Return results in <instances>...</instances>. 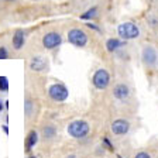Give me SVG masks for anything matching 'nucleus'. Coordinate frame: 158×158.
I'll return each instance as SVG.
<instances>
[{
	"mask_svg": "<svg viewBox=\"0 0 158 158\" xmlns=\"http://www.w3.org/2000/svg\"><path fill=\"white\" fill-rule=\"evenodd\" d=\"M66 131L71 137L73 138H85L90 131V126L85 120H73L72 123H69L66 127Z\"/></svg>",
	"mask_w": 158,
	"mask_h": 158,
	"instance_id": "obj_1",
	"label": "nucleus"
},
{
	"mask_svg": "<svg viewBox=\"0 0 158 158\" xmlns=\"http://www.w3.org/2000/svg\"><path fill=\"white\" fill-rule=\"evenodd\" d=\"M117 33H118V37L122 40H134L140 35V28H138L137 24L134 23H122L120 26L117 27Z\"/></svg>",
	"mask_w": 158,
	"mask_h": 158,
	"instance_id": "obj_2",
	"label": "nucleus"
},
{
	"mask_svg": "<svg viewBox=\"0 0 158 158\" xmlns=\"http://www.w3.org/2000/svg\"><path fill=\"white\" fill-rule=\"evenodd\" d=\"M92 85L95 86L98 90H105V89L110 85V75H109V72L105 68L98 69V71L93 73Z\"/></svg>",
	"mask_w": 158,
	"mask_h": 158,
	"instance_id": "obj_3",
	"label": "nucleus"
},
{
	"mask_svg": "<svg viewBox=\"0 0 158 158\" xmlns=\"http://www.w3.org/2000/svg\"><path fill=\"white\" fill-rule=\"evenodd\" d=\"M68 41L78 48H83L88 44V34L81 28H72L68 31Z\"/></svg>",
	"mask_w": 158,
	"mask_h": 158,
	"instance_id": "obj_4",
	"label": "nucleus"
},
{
	"mask_svg": "<svg viewBox=\"0 0 158 158\" xmlns=\"http://www.w3.org/2000/svg\"><path fill=\"white\" fill-rule=\"evenodd\" d=\"M48 95L55 102H64V100L68 99L69 92L65 85H62V83H54V85H51L48 88Z\"/></svg>",
	"mask_w": 158,
	"mask_h": 158,
	"instance_id": "obj_5",
	"label": "nucleus"
},
{
	"mask_svg": "<svg viewBox=\"0 0 158 158\" xmlns=\"http://www.w3.org/2000/svg\"><path fill=\"white\" fill-rule=\"evenodd\" d=\"M141 59L145 66H155L158 62V52L157 49L151 45H145L141 51Z\"/></svg>",
	"mask_w": 158,
	"mask_h": 158,
	"instance_id": "obj_6",
	"label": "nucleus"
},
{
	"mask_svg": "<svg viewBox=\"0 0 158 158\" xmlns=\"http://www.w3.org/2000/svg\"><path fill=\"white\" fill-rule=\"evenodd\" d=\"M62 43V37L59 35L55 31H51V33H47L43 37V45L44 48L47 49H54L58 45H61Z\"/></svg>",
	"mask_w": 158,
	"mask_h": 158,
	"instance_id": "obj_7",
	"label": "nucleus"
},
{
	"mask_svg": "<svg viewBox=\"0 0 158 158\" xmlns=\"http://www.w3.org/2000/svg\"><path fill=\"white\" fill-rule=\"evenodd\" d=\"M110 130L114 135H126L130 131V123L126 118H116L110 126Z\"/></svg>",
	"mask_w": 158,
	"mask_h": 158,
	"instance_id": "obj_8",
	"label": "nucleus"
},
{
	"mask_svg": "<svg viewBox=\"0 0 158 158\" xmlns=\"http://www.w3.org/2000/svg\"><path fill=\"white\" fill-rule=\"evenodd\" d=\"M130 95H131V90H130L127 83H117L114 86V89H113V96H114V99L120 100V102L127 100L130 98Z\"/></svg>",
	"mask_w": 158,
	"mask_h": 158,
	"instance_id": "obj_9",
	"label": "nucleus"
},
{
	"mask_svg": "<svg viewBox=\"0 0 158 158\" xmlns=\"http://www.w3.org/2000/svg\"><path fill=\"white\" fill-rule=\"evenodd\" d=\"M31 69L33 71H37V72H47V61L43 58V56H35V58L31 59V64H30Z\"/></svg>",
	"mask_w": 158,
	"mask_h": 158,
	"instance_id": "obj_10",
	"label": "nucleus"
},
{
	"mask_svg": "<svg viewBox=\"0 0 158 158\" xmlns=\"http://www.w3.org/2000/svg\"><path fill=\"white\" fill-rule=\"evenodd\" d=\"M26 43V33L23 30H17L13 35V47L14 49H21Z\"/></svg>",
	"mask_w": 158,
	"mask_h": 158,
	"instance_id": "obj_11",
	"label": "nucleus"
},
{
	"mask_svg": "<svg viewBox=\"0 0 158 158\" xmlns=\"http://www.w3.org/2000/svg\"><path fill=\"white\" fill-rule=\"evenodd\" d=\"M124 44H126V41H122V40H118V38H109L106 41V49H107L109 52H114L118 48H122Z\"/></svg>",
	"mask_w": 158,
	"mask_h": 158,
	"instance_id": "obj_12",
	"label": "nucleus"
},
{
	"mask_svg": "<svg viewBox=\"0 0 158 158\" xmlns=\"http://www.w3.org/2000/svg\"><path fill=\"white\" fill-rule=\"evenodd\" d=\"M37 141H38V134H37V131L31 130V131L28 133V135H27V140H26V150L27 151H30V150L37 144Z\"/></svg>",
	"mask_w": 158,
	"mask_h": 158,
	"instance_id": "obj_13",
	"label": "nucleus"
},
{
	"mask_svg": "<svg viewBox=\"0 0 158 158\" xmlns=\"http://www.w3.org/2000/svg\"><path fill=\"white\" fill-rule=\"evenodd\" d=\"M98 16V7H90L89 10H86L83 14H81V19L82 20H92Z\"/></svg>",
	"mask_w": 158,
	"mask_h": 158,
	"instance_id": "obj_14",
	"label": "nucleus"
},
{
	"mask_svg": "<svg viewBox=\"0 0 158 158\" xmlns=\"http://www.w3.org/2000/svg\"><path fill=\"white\" fill-rule=\"evenodd\" d=\"M43 133H44V137L45 138H52L54 135H55V128H54L52 126H47Z\"/></svg>",
	"mask_w": 158,
	"mask_h": 158,
	"instance_id": "obj_15",
	"label": "nucleus"
},
{
	"mask_svg": "<svg viewBox=\"0 0 158 158\" xmlns=\"http://www.w3.org/2000/svg\"><path fill=\"white\" fill-rule=\"evenodd\" d=\"M0 90L2 92H7L9 90V79L6 76H0Z\"/></svg>",
	"mask_w": 158,
	"mask_h": 158,
	"instance_id": "obj_16",
	"label": "nucleus"
},
{
	"mask_svg": "<svg viewBox=\"0 0 158 158\" xmlns=\"http://www.w3.org/2000/svg\"><path fill=\"white\" fill-rule=\"evenodd\" d=\"M134 158H151V155L148 154L147 151H140L134 155Z\"/></svg>",
	"mask_w": 158,
	"mask_h": 158,
	"instance_id": "obj_17",
	"label": "nucleus"
},
{
	"mask_svg": "<svg viewBox=\"0 0 158 158\" xmlns=\"http://www.w3.org/2000/svg\"><path fill=\"white\" fill-rule=\"evenodd\" d=\"M7 49L4 48V47H0V59H6L7 58Z\"/></svg>",
	"mask_w": 158,
	"mask_h": 158,
	"instance_id": "obj_18",
	"label": "nucleus"
},
{
	"mask_svg": "<svg viewBox=\"0 0 158 158\" xmlns=\"http://www.w3.org/2000/svg\"><path fill=\"white\" fill-rule=\"evenodd\" d=\"M103 143H105V145L109 148V150H110V151H113V150H114V147H113V145H112V143L109 141V138H107V137H105V138H103Z\"/></svg>",
	"mask_w": 158,
	"mask_h": 158,
	"instance_id": "obj_19",
	"label": "nucleus"
},
{
	"mask_svg": "<svg viewBox=\"0 0 158 158\" xmlns=\"http://www.w3.org/2000/svg\"><path fill=\"white\" fill-rule=\"evenodd\" d=\"M88 27H89V28H93L95 31H100V30H99V27H96L95 24H92V23H88Z\"/></svg>",
	"mask_w": 158,
	"mask_h": 158,
	"instance_id": "obj_20",
	"label": "nucleus"
},
{
	"mask_svg": "<svg viewBox=\"0 0 158 158\" xmlns=\"http://www.w3.org/2000/svg\"><path fill=\"white\" fill-rule=\"evenodd\" d=\"M3 131L6 133V134H9V128H7V126H3Z\"/></svg>",
	"mask_w": 158,
	"mask_h": 158,
	"instance_id": "obj_21",
	"label": "nucleus"
},
{
	"mask_svg": "<svg viewBox=\"0 0 158 158\" xmlns=\"http://www.w3.org/2000/svg\"><path fill=\"white\" fill-rule=\"evenodd\" d=\"M2 110H3V103L0 102V112H2Z\"/></svg>",
	"mask_w": 158,
	"mask_h": 158,
	"instance_id": "obj_22",
	"label": "nucleus"
},
{
	"mask_svg": "<svg viewBox=\"0 0 158 158\" xmlns=\"http://www.w3.org/2000/svg\"><path fill=\"white\" fill-rule=\"evenodd\" d=\"M68 158H76V157H75V155H69Z\"/></svg>",
	"mask_w": 158,
	"mask_h": 158,
	"instance_id": "obj_23",
	"label": "nucleus"
},
{
	"mask_svg": "<svg viewBox=\"0 0 158 158\" xmlns=\"http://www.w3.org/2000/svg\"><path fill=\"white\" fill-rule=\"evenodd\" d=\"M117 158H123V157H122V155H117Z\"/></svg>",
	"mask_w": 158,
	"mask_h": 158,
	"instance_id": "obj_24",
	"label": "nucleus"
},
{
	"mask_svg": "<svg viewBox=\"0 0 158 158\" xmlns=\"http://www.w3.org/2000/svg\"><path fill=\"white\" fill-rule=\"evenodd\" d=\"M31 158H35V157H31Z\"/></svg>",
	"mask_w": 158,
	"mask_h": 158,
	"instance_id": "obj_25",
	"label": "nucleus"
}]
</instances>
